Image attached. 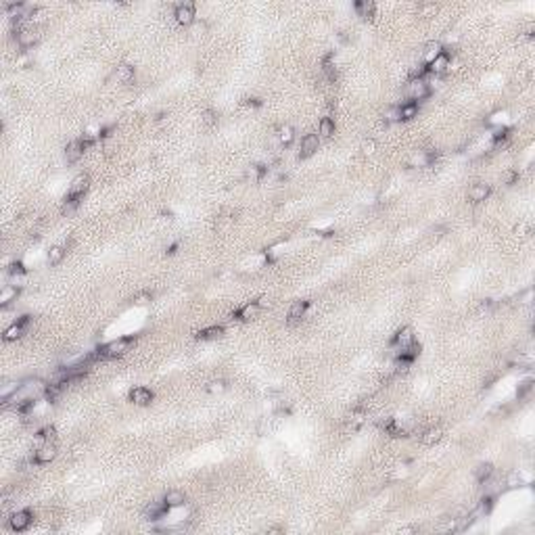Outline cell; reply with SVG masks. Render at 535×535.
Wrapping results in <instances>:
<instances>
[{"mask_svg":"<svg viewBox=\"0 0 535 535\" xmlns=\"http://www.w3.org/2000/svg\"><path fill=\"white\" fill-rule=\"evenodd\" d=\"M136 341V337H121V339H115V341H111L103 347H98L94 349V358L96 360H107V358H117L121 354H125V351L130 349V345Z\"/></svg>","mask_w":535,"mask_h":535,"instance_id":"6da1fadb","label":"cell"},{"mask_svg":"<svg viewBox=\"0 0 535 535\" xmlns=\"http://www.w3.org/2000/svg\"><path fill=\"white\" fill-rule=\"evenodd\" d=\"M404 94H406V98H410V103H418V101H425V98L431 94V88L425 80H410L406 84Z\"/></svg>","mask_w":535,"mask_h":535,"instance_id":"7a4b0ae2","label":"cell"},{"mask_svg":"<svg viewBox=\"0 0 535 535\" xmlns=\"http://www.w3.org/2000/svg\"><path fill=\"white\" fill-rule=\"evenodd\" d=\"M92 143H94V138H78V140H74V143H69L67 149H65V159H67V163H76L82 157V155H84V151H86Z\"/></svg>","mask_w":535,"mask_h":535,"instance_id":"3957f363","label":"cell"},{"mask_svg":"<svg viewBox=\"0 0 535 535\" xmlns=\"http://www.w3.org/2000/svg\"><path fill=\"white\" fill-rule=\"evenodd\" d=\"M88 186H90V176L88 174H80L78 178H74L72 186H69V190H67L65 196H67V199L82 201L84 194H86V190H88Z\"/></svg>","mask_w":535,"mask_h":535,"instance_id":"277c9868","label":"cell"},{"mask_svg":"<svg viewBox=\"0 0 535 535\" xmlns=\"http://www.w3.org/2000/svg\"><path fill=\"white\" fill-rule=\"evenodd\" d=\"M32 520H34V514L30 510H17V512L11 514L9 525H11L13 531H25L27 527L32 525Z\"/></svg>","mask_w":535,"mask_h":535,"instance_id":"5b68a950","label":"cell"},{"mask_svg":"<svg viewBox=\"0 0 535 535\" xmlns=\"http://www.w3.org/2000/svg\"><path fill=\"white\" fill-rule=\"evenodd\" d=\"M54 456H57V445H54V441H44L34 452V462L36 464H46V462L54 460Z\"/></svg>","mask_w":535,"mask_h":535,"instance_id":"8992f818","label":"cell"},{"mask_svg":"<svg viewBox=\"0 0 535 535\" xmlns=\"http://www.w3.org/2000/svg\"><path fill=\"white\" fill-rule=\"evenodd\" d=\"M27 324H30V316H21L15 324L13 326H9L7 330H5V335H3V339L7 341V343H11V341H17L19 337L25 332V328H27Z\"/></svg>","mask_w":535,"mask_h":535,"instance_id":"52a82bcc","label":"cell"},{"mask_svg":"<svg viewBox=\"0 0 535 535\" xmlns=\"http://www.w3.org/2000/svg\"><path fill=\"white\" fill-rule=\"evenodd\" d=\"M174 17L180 25H190L194 21V5L192 3H180L174 11Z\"/></svg>","mask_w":535,"mask_h":535,"instance_id":"ba28073f","label":"cell"},{"mask_svg":"<svg viewBox=\"0 0 535 535\" xmlns=\"http://www.w3.org/2000/svg\"><path fill=\"white\" fill-rule=\"evenodd\" d=\"M320 147V138L316 134H305L301 140V151H299V159H307L318 151Z\"/></svg>","mask_w":535,"mask_h":535,"instance_id":"9c48e42d","label":"cell"},{"mask_svg":"<svg viewBox=\"0 0 535 535\" xmlns=\"http://www.w3.org/2000/svg\"><path fill=\"white\" fill-rule=\"evenodd\" d=\"M393 345H395L399 351L402 349H408L410 345H414V330L410 326H404L397 330V335L393 337Z\"/></svg>","mask_w":535,"mask_h":535,"instance_id":"30bf717a","label":"cell"},{"mask_svg":"<svg viewBox=\"0 0 535 535\" xmlns=\"http://www.w3.org/2000/svg\"><path fill=\"white\" fill-rule=\"evenodd\" d=\"M153 399H155L153 391L147 389V387H134V389L130 391V402L136 404V406H149Z\"/></svg>","mask_w":535,"mask_h":535,"instance_id":"8fae6325","label":"cell"},{"mask_svg":"<svg viewBox=\"0 0 535 535\" xmlns=\"http://www.w3.org/2000/svg\"><path fill=\"white\" fill-rule=\"evenodd\" d=\"M167 510H170V506H167L165 502H151L147 506V510H145V518L147 520H159L167 514Z\"/></svg>","mask_w":535,"mask_h":535,"instance_id":"7c38bea8","label":"cell"},{"mask_svg":"<svg viewBox=\"0 0 535 535\" xmlns=\"http://www.w3.org/2000/svg\"><path fill=\"white\" fill-rule=\"evenodd\" d=\"M259 309H261V303L259 301H249L241 309H236V312L232 314V318L234 320H251L253 316H257Z\"/></svg>","mask_w":535,"mask_h":535,"instance_id":"4fadbf2b","label":"cell"},{"mask_svg":"<svg viewBox=\"0 0 535 535\" xmlns=\"http://www.w3.org/2000/svg\"><path fill=\"white\" fill-rule=\"evenodd\" d=\"M38 40H40V34H38L36 30H32V27H25V30H19V32H17V44H19L21 48H30V46H34Z\"/></svg>","mask_w":535,"mask_h":535,"instance_id":"5bb4252c","label":"cell"},{"mask_svg":"<svg viewBox=\"0 0 535 535\" xmlns=\"http://www.w3.org/2000/svg\"><path fill=\"white\" fill-rule=\"evenodd\" d=\"M489 194H491V188H489V184H483V182H477V184H473V186L469 188V199H471L473 203H481V201H485Z\"/></svg>","mask_w":535,"mask_h":535,"instance_id":"9a60e30c","label":"cell"},{"mask_svg":"<svg viewBox=\"0 0 535 535\" xmlns=\"http://www.w3.org/2000/svg\"><path fill=\"white\" fill-rule=\"evenodd\" d=\"M427 65H429V72L431 74H443L445 69L449 67V52H445V50L439 52L437 57H435L431 63H427Z\"/></svg>","mask_w":535,"mask_h":535,"instance_id":"2e32d148","label":"cell"},{"mask_svg":"<svg viewBox=\"0 0 535 535\" xmlns=\"http://www.w3.org/2000/svg\"><path fill=\"white\" fill-rule=\"evenodd\" d=\"M441 437H443V429H441V427H431V429H427L425 433H422L420 441H422V445L431 447V445H435V443H439Z\"/></svg>","mask_w":535,"mask_h":535,"instance_id":"e0dca14e","label":"cell"},{"mask_svg":"<svg viewBox=\"0 0 535 535\" xmlns=\"http://www.w3.org/2000/svg\"><path fill=\"white\" fill-rule=\"evenodd\" d=\"M397 115H399V121H408V119H414L418 115V103H404L402 107H397Z\"/></svg>","mask_w":535,"mask_h":535,"instance_id":"ac0fdd59","label":"cell"},{"mask_svg":"<svg viewBox=\"0 0 535 535\" xmlns=\"http://www.w3.org/2000/svg\"><path fill=\"white\" fill-rule=\"evenodd\" d=\"M307 307H309V301L307 299H301V301H295L289 309V320L295 322V320H301L307 312Z\"/></svg>","mask_w":535,"mask_h":535,"instance_id":"d6986e66","label":"cell"},{"mask_svg":"<svg viewBox=\"0 0 535 535\" xmlns=\"http://www.w3.org/2000/svg\"><path fill=\"white\" fill-rule=\"evenodd\" d=\"M163 502L170 506V508H178V506L182 504H186V496H184V491H178V489H172V491H167Z\"/></svg>","mask_w":535,"mask_h":535,"instance_id":"ffe728a7","label":"cell"},{"mask_svg":"<svg viewBox=\"0 0 535 535\" xmlns=\"http://www.w3.org/2000/svg\"><path fill=\"white\" fill-rule=\"evenodd\" d=\"M491 475H494V464L491 462H481L479 466L475 469V479L479 483H485L491 479Z\"/></svg>","mask_w":535,"mask_h":535,"instance_id":"44dd1931","label":"cell"},{"mask_svg":"<svg viewBox=\"0 0 535 535\" xmlns=\"http://www.w3.org/2000/svg\"><path fill=\"white\" fill-rule=\"evenodd\" d=\"M17 297H19V287L7 285V287L3 289V293H0V305L7 307V305H11L13 301H17Z\"/></svg>","mask_w":535,"mask_h":535,"instance_id":"7402d4cb","label":"cell"},{"mask_svg":"<svg viewBox=\"0 0 535 535\" xmlns=\"http://www.w3.org/2000/svg\"><path fill=\"white\" fill-rule=\"evenodd\" d=\"M134 67L132 65H119L117 69H115V78L121 82V84H130L132 80H134Z\"/></svg>","mask_w":535,"mask_h":535,"instance_id":"603a6c76","label":"cell"},{"mask_svg":"<svg viewBox=\"0 0 535 535\" xmlns=\"http://www.w3.org/2000/svg\"><path fill=\"white\" fill-rule=\"evenodd\" d=\"M224 335V328L222 326H209V328H203L196 332V339L201 341H211V339H218V337Z\"/></svg>","mask_w":535,"mask_h":535,"instance_id":"cb8c5ba5","label":"cell"},{"mask_svg":"<svg viewBox=\"0 0 535 535\" xmlns=\"http://www.w3.org/2000/svg\"><path fill=\"white\" fill-rule=\"evenodd\" d=\"M65 253H67V249L65 247H50L48 249V263L50 265H59L63 259H65Z\"/></svg>","mask_w":535,"mask_h":535,"instance_id":"d4e9b609","label":"cell"},{"mask_svg":"<svg viewBox=\"0 0 535 535\" xmlns=\"http://www.w3.org/2000/svg\"><path fill=\"white\" fill-rule=\"evenodd\" d=\"M491 508H494V498L491 496H487V498H483L481 502H479V506H477V510H475V514H477V518H483V516H487L489 512H491Z\"/></svg>","mask_w":535,"mask_h":535,"instance_id":"484cf974","label":"cell"},{"mask_svg":"<svg viewBox=\"0 0 535 535\" xmlns=\"http://www.w3.org/2000/svg\"><path fill=\"white\" fill-rule=\"evenodd\" d=\"M278 140H280V145L289 147L295 140V130L291 128V125H280V128H278Z\"/></svg>","mask_w":535,"mask_h":535,"instance_id":"4316f807","label":"cell"},{"mask_svg":"<svg viewBox=\"0 0 535 535\" xmlns=\"http://www.w3.org/2000/svg\"><path fill=\"white\" fill-rule=\"evenodd\" d=\"M356 11L362 19H372L374 17V5L372 3H356Z\"/></svg>","mask_w":535,"mask_h":535,"instance_id":"83f0119b","label":"cell"},{"mask_svg":"<svg viewBox=\"0 0 535 535\" xmlns=\"http://www.w3.org/2000/svg\"><path fill=\"white\" fill-rule=\"evenodd\" d=\"M439 52H443L441 42H429V44L425 46V59H427V63H431Z\"/></svg>","mask_w":535,"mask_h":535,"instance_id":"f1b7e54d","label":"cell"},{"mask_svg":"<svg viewBox=\"0 0 535 535\" xmlns=\"http://www.w3.org/2000/svg\"><path fill=\"white\" fill-rule=\"evenodd\" d=\"M36 437L42 439V441H52L54 437H57V429H54L52 425H46V427H42V429L38 431Z\"/></svg>","mask_w":535,"mask_h":535,"instance_id":"f546056e","label":"cell"},{"mask_svg":"<svg viewBox=\"0 0 535 535\" xmlns=\"http://www.w3.org/2000/svg\"><path fill=\"white\" fill-rule=\"evenodd\" d=\"M320 134L324 136V138H328V136L335 134V121L330 117H322L320 119Z\"/></svg>","mask_w":535,"mask_h":535,"instance_id":"4dcf8cb0","label":"cell"},{"mask_svg":"<svg viewBox=\"0 0 535 535\" xmlns=\"http://www.w3.org/2000/svg\"><path fill=\"white\" fill-rule=\"evenodd\" d=\"M7 272H9V276H13V278H17V276H23L27 270H25V265H23V261H11L9 265H7Z\"/></svg>","mask_w":535,"mask_h":535,"instance_id":"1f68e13d","label":"cell"},{"mask_svg":"<svg viewBox=\"0 0 535 535\" xmlns=\"http://www.w3.org/2000/svg\"><path fill=\"white\" fill-rule=\"evenodd\" d=\"M263 174H265V167H263V165H253L251 170L247 172V178H249L251 182H259V180L263 178Z\"/></svg>","mask_w":535,"mask_h":535,"instance_id":"d6a6232c","label":"cell"},{"mask_svg":"<svg viewBox=\"0 0 535 535\" xmlns=\"http://www.w3.org/2000/svg\"><path fill=\"white\" fill-rule=\"evenodd\" d=\"M533 389V378H525L523 383L518 385V389H516V397L518 399H523V397H527V393Z\"/></svg>","mask_w":535,"mask_h":535,"instance_id":"836d02e7","label":"cell"},{"mask_svg":"<svg viewBox=\"0 0 535 535\" xmlns=\"http://www.w3.org/2000/svg\"><path fill=\"white\" fill-rule=\"evenodd\" d=\"M205 389H207L209 393H222V391H226V389H228V383H226V381H211Z\"/></svg>","mask_w":535,"mask_h":535,"instance_id":"e575fe53","label":"cell"},{"mask_svg":"<svg viewBox=\"0 0 535 535\" xmlns=\"http://www.w3.org/2000/svg\"><path fill=\"white\" fill-rule=\"evenodd\" d=\"M520 485H523V477H520L518 473H510L508 475V481H506V487H508V489H516Z\"/></svg>","mask_w":535,"mask_h":535,"instance_id":"d590c367","label":"cell"},{"mask_svg":"<svg viewBox=\"0 0 535 535\" xmlns=\"http://www.w3.org/2000/svg\"><path fill=\"white\" fill-rule=\"evenodd\" d=\"M203 123L207 125V128H211V125L218 123V113H216L214 109H207L205 113H203Z\"/></svg>","mask_w":535,"mask_h":535,"instance_id":"8d00e7d4","label":"cell"},{"mask_svg":"<svg viewBox=\"0 0 535 535\" xmlns=\"http://www.w3.org/2000/svg\"><path fill=\"white\" fill-rule=\"evenodd\" d=\"M153 299V293L151 291H143V293H138L136 297L132 299V303H136V305H145V303H149Z\"/></svg>","mask_w":535,"mask_h":535,"instance_id":"74e56055","label":"cell"},{"mask_svg":"<svg viewBox=\"0 0 535 535\" xmlns=\"http://www.w3.org/2000/svg\"><path fill=\"white\" fill-rule=\"evenodd\" d=\"M516 180H518V174L516 172H508V174H506V184H508V186L514 184Z\"/></svg>","mask_w":535,"mask_h":535,"instance_id":"f35d334b","label":"cell"},{"mask_svg":"<svg viewBox=\"0 0 535 535\" xmlns=\"http://www.w3.org/2000/svg\"><path fill=\"white\" fill-rule=\"evenodd\" d=\"M247 105H255V107H259L261 101H259V98H247Z\"/></svg>","mask_w":535,"mask_h":535,"instance_id":"ab89813d","label":"cell"},{"mask_svg":"<svg viewBox=\"0 0 535 535\" xmlns=\"http://www.w3.org/2000/svg\"><path fill=\"white\" fill-rule=\"evenodd\" d=\"M176 249H178V243H174V245L170 247V251H167V253H170V255H174V253H176Z\"/></svg>","mask_w":535,"mask_h":535,"instance_id":"60d3db41","label":"cell"}]
</instances>
